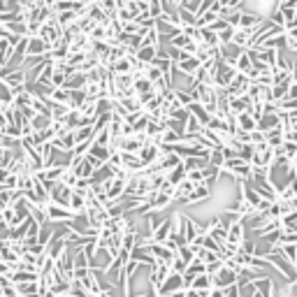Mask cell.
<instances>
[{
	"instance_id": "obj_15",
	"label": "cell",
	"mask_w": 297,
	"mask_h": 297,
	"mask_svg": "<svg viewBox=\"0 0 297 297\" xmlns=\"http://www.w3.org/2000/svg\"><path fill=\"white\" fill-rule=\"evenodd\" d=\"M72 137H75V144L88 142V139H93V128H91V126L75 128V130H72Z\"/></svg>"
},
{
	"instance_id": "obj_9",
	"label": "cell",
	"mask_w": 297,
	"mask_h": 297,
	"mask_svg": "<svg viewBox=\"0 0 297 297\" xmlns=\"http://www.w3.org/2000/svg\"><path fill=\"white\" fill-rule=\"evenodd\" d=\"M132 54H135V58H137L142 65H148V63L156 58L158 49H156V47H151V44H144V47H137V49L132 51Z\"/></svg>"
},
{
	"instance_id": "obj_1",
	"label": "cell",
	"mask_w": 297,
	"mask_h": 297,
	"mask_svg": "<svg viewBox=\"0 0 297 297\" xmlns=\"http://www.w3.org/2000/svg\"><path fill=\"white\" fill-rule=\"evenodd\" d=\"M220 174H228L230 179H235V181H246L248 176H251V165H248L246 160L239 158V156L226 158L223 165H220Z\"/></svg>"
},
{
	"instance_id": "obj_10",
	"label": "cell",
	"mask_w": 297,
	"mask_h": 297,
	"mask_svg": "<svg viewBox=\"0 0 297 297\" xmlns=\"http://www.w3.org/2000/svg\"><path fill=\"white\" fill-rule=\"evenodd\" d=\"M279 255L286 260L288 267H292V270H295V265H297V244H281V246H279Z\"/></svg>"
},
{
	"instance_id": "obj_7",
	"label": "cell",
	"mask_w": 297,
	"mask_h": 297,
	"mask_svg": "<svg viewBox=\"0 0 297 297\" xmlns=\"http://www.w3.org/2000/svg\"><path fill=\"white\" fill-rule=\"evenodd\" d=\"M172 65H174V70L179 72V75H193V72L200 67V63H198V58H195V56H183V58L174 61Z\"/></svg>"
},
{
	"instance_id": "obj_12",
	"label": "cell",
	"mask_w": 297,
	"mask_h": 297,
	"mask_svg": "<svg viewBox=\"0 0 297 297\" xmlns=\"http://www.w3.org/2000/svg\"><path fill=\"white\" fill-rule=\"evenodd\" d=\"M235 119H237V130L251 132V130H255V126H258V121L251 116V112H239Z\"/></svg>"
},
{
	"instance_id": "obj_20",
	"label": "cell",
	"mask_w": 297,
	"mask_h": 297,
	"mask_svg": "<svg viewBox=\"0 0 297 297\" xmlns=\"http://www.w3.org/2000/svg\"><path fill=\"white\" fill-rule=\"evenodd\" d=\"M7 174H10V172H7V167H0V183L7 179Z\"/></svg>"
},
{
	"instance_id": "obj_2",
	"label": "cell",
	"mask_w": 297,
	"mask_h": 297,
	"mask_svg": "<svg viewBox=\"0 0 297 297\" xmlns=\"http://www.w3.org/2000/svg\"><path fill=\"white\" fill-rule=\"evenodd\" d=\"M44 216H47V223H51V226H61V223H70L72 218H75V214H72L67 207H61V204L56 202H44Z\"/></svg>"
},
{
	"instance_id": "obj_5",
	"label": "cell",
	"mask_w": 297,
	"mask_h": 297,
	"mask_svg": "<svg viewBox=\"0 0 297 297\" xmlns=\"http://www.w3.org/2000/svg\"><path fill=\"white\" fill-rule=\"evenodd\" d=\"M244 237H246V228H244V223H242V220H232L230 226H228L226 242H228V244H235V246H239V242H242Z\"/></svg>"
},
{
	"instance_id": "obj_18",
	"label": "cell",
	"mask_w": 297,
	"mask_h": 297,
	"mask_svg": "<svg viewBox=\"0 0 297 297\" xmlns=\"http://www.w3.org/2000/svg\"><path fill=\"white\" fill-rule=\"evenodd\" d=\"M186 179H188V181H193V183H200V181H202V170H200V167H198V170H188L186 172Z\"/></svg>"
},
{
	"instance_id": "obj_16",
	"label": "cell",
	"mask_w": 297,
	"mask_h": 297,
	"mask_svg": "<svg viewBox=\"0 0 297 297\" xmlns=\"http://www.w3.org/2000/svg\"><path fill=\"white\" fill-rule=\"evenodd\" d=\"M30 126H33V130H44V128L51 126V116L49 114H35L33 119H30Z\"/></svg>"
},
{
	"instance_id": "obj_17",
	"label": "cell",
	"mask_w": 297,
	"mask_h": 297,
	"mask_svg": "<svg viewBox=\"0 0 297 297\" xmlns=\"http://www.w3.org/2000/svg\"><path fill=\"white\" fill-rule=\"evenodd\" d=\"M109 70L114 72V75H123V72H132V67H130V63H128V58L123 56V58H119V61L112 63Z\"/></svg>"
},
{
	"instance_id": "obj_21",
	"label": "cell",
	"mask_w": 297,
	"mask_h": 297,
	"mask_svg": "<svg viewBox=\"0 0 297 297\" xmlns=\"http://www.w3.org/2000/svg\"><path fill=\"white\" fill-rule=\"evenodd\" d=\"M65 297H75V295H70V292H67V295H65Z\"/></svg>"
},
{
	"instance_id": "obj_13",
	"label": "cell",
	"mask_w": 297,
	"mask_h": 297,
	"mask_svg": "<svg viewBox=\"0 0 297 297\" xmlns=\"http://www.w3.org/2000/svg\"><path fill=\"white\" fill-rule=\"evenodd\" d=\"M188 288H191V290H209V288H211L209 274H198V276H193V279L188 281Z\"/></svg>"
},
{
	"instance_id": "obj_3",
	"label": "cell",
	"mask_w": 297,
	"mask_h": 297,
	"mask_svg": "<svg viewBox=\"0 0 297 297\" xmlns=\"http://www.w3.org/2000/svg\"><path fill=\"white\" fill-rule=\"evenodd\" d=\"M267 17H263L260 12H251V10H239L237 12V23H235V28L237 30H251V28H255V26H260V23L265 21Z\"/></svg>"
},
{
	"instance_id": "obj_14",
	"label": "cell",
	"mask_w": 297,
	"mask_h": 297,
	"mask_svg": "<svg viewBox=\"0 0 297 297\" xmlns=\"http://www.w3.org/2000/svg\"><path fill=\"white\" fill-rule=\"evenodd\" d=\"M88 156H93V158H98L100 163H107V158H109V146H102V144H98V142H91V148H88Z\"/></svg>"
},
{
	"instance_id": "obj_4",
	"label": "cell",
	"mask_w": 297,
	"mask_h": 297,
	"mask_svg": "<svg viewBox=\"0 0 297 297\" xmlns=\"http://www.w3.org/2000/svg\"><path fill=\"white\" fill-rule=\"evenodd\" d=\"M209 195H211V188L204 181H200V183H195V188L183 198V204H186V207H193V204H200V202H204V200H209Z\"/></svg>"
},
{
	"instance_id": "obj_8",
	"label": "cell",
	"mask_w": 297,
	"mask_h": 297,
	"mask_svg": "<svg viewBox=\"0 0 297 297\" xmlns=\"http://www.w3.org/2000/svg\"><path fill=\"white\" fill-rule=\"evenodd\" d=\"M67 209L72 211V214H84L86 211V195H82V193L72 191L70 193V202H67Z\"/></svg>"
},
{
	"instance_id": "obj_11",
	"label": "cell",
	"mask_w": 297,
	"mask_h": 297,
	"mask_svg": "<svg viewBox=\"0 0 297 297\" xmlns=\"http://www.w3.org/2000/svg\"><path fill=\"white\" fill-rule=\"evenodd\" d=\"M186 109H188V114H191L193 119H198L200 126H202V128L207 126V123H209L211 116H209V112L204 109V105H200V102H191V105H188Z\"/></svg>"
},
{
	"instance_id": "obj_6",
	"label": "cell",
	"mask_w": 297,
	"mask_h": 297,
	"mask_svg": "<svg viewBox=\"0 0 297 297\" xmlns=\"http://www.w3.org/2000/svg\"><path fill=\"white\" fill-rule=\"evenodd\" d=\"M47 51H49V44L42 38H38V35L26 38V56H44Z\"/></svg>"
},
{
	"instance_id": "obj_19",
	"label": "cell",
	"mask_w": 297,
	"mask_h": 297,
	"mask_svg": "<svg viewBox=\"0 0 297 297\" xmlns=\"http://www.w3.org/2000/svg\"><path fill=\"white\" fill-rule=\"evenodd\" d=\"M12 270H14L12 265H7V263H3V260H0V276H10Z\"/></svg>"
}]
</instances>
